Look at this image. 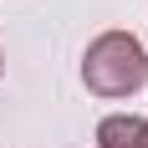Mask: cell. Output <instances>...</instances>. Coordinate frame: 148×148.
<instances>
[{
    "mask_svg": "<svg viewBox=\"0 0 148 148\" xmlns=\"http://www.w3.org/2000/svg\"><path fill=\"white\" fill-rule=\"evenodd\" d=\"M82 82L97 97H133L148 82V56L128 31H102L82 56Z\"/></svg>",
    "mask_w": 148,
    "mask_h": 148,
    "instance_id": "obj_1",
    "label": "cell"
},
{
    "mask_svg": "<svg viewBox=\"0 0 148 148\" xmlns=\"http://www.w3.org/2000/svg\"><path fill=\"white\" fill-rule=\"evenodd\" d=\"M97 143L102 148H148V118L112 112V118L97 123Z\"/></svg>",
    "mask_w": 148,
    "mask_h": 148,
    "instance_id": "obj_2",
    "label": "cell"
}]
</instances>
